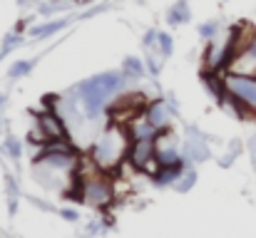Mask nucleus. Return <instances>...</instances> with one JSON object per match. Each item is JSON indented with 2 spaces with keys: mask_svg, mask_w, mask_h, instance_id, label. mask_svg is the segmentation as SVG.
<instances>
[{
  "mask_svg": "<svg viewBox=\"0 0 256 238\" xmlns=\"http://www.w3.org/2000/svg\"><path fill=\"white\" fill-rule=\"evenodd\" d=\"M130 144H132L130 129H127L124 124L110 122V127L94 139L90 159H92L102 171L110 174V171H114V169L122 166V161L127 159V152H130Z\"/></svg>",
  "mask_w": 256,
  "mask_h": 238,
  "instance_id": "nucleus-1",
  "label": "nucleus"
},
{
  "mask_svg": "<svg viewBox=\"0 0 256 238\" xmlns=\"http://www.w3.org/2000/svg\"><path fill=\"white\" fill-rule=\"evenodd\" d=\"M120 87H122V75L120 72H104V75H97V77H90L87 82H82L78 87L82 112L87 117H97L100 112H104L110 97L117 94Z\"/></svg>",
  "mask_w": 256,
  "mask_h": 238,
  "instance_id": "nucleus-2",
  "label": "nucleus"
},
{
  "mask_svg": "<svg viewBox=\"0 0 256 238\" xmlns=\"http://www.w3.org/2000/svg\"><path fill=\"white\" fill-rule=\"evenodd\" d=\"M147 104L150 102H147V97L142 92H130V94H122V97H117L114 102L107 104V117H110V122L127 127L134 117L144 114Z\"/></svg>",
  "mask_w": 256,
  "mask_h": 238,
  "instance_id": "nucleus-3",
  "label": "nucleus"
},
{
  "mask_svg": "<svg viewBox=\"0 0 256 238\" xmlns=\"http://www.w3.org/2000/svg\"><path fill=\"white\" fill-rule=\"evenodd\" d=\"M224 84H226V89H229L236 99H242L256 114V77L254 75L224 72Z\"/></svg>",
  "mask_w": 256,
  "mask_h": 238,
  "instance_id": "nucleus-4",
  "label": "nucleus"
},
{
  "mask_svg": "<svg viewBox=\"0 0 256 238\" xmlns=\"http://www.w3.org/2000/svg\"><path fill=\"white\" fill-rule=\"evenodd\" d=\"M35 127L45 134V139H65L68 137V122L60 117L58 109H45L35 117Z\"/></svg>",
  "mask_w": 256,
  "mask_h": 238,
  "instance_id": "nucleus-5",
  "label": "nucleus"
},
{
  "mask_svg": "<svg viewBox=\"0 0 256 238\" xmlns=\"http://www.w3.org/2000/svg\"><path fill=\"white\" fill-rule=\"evenodd\" d=\"M144 114H147V119H150L157 129H170L172 109H170V104H167L164 99H154V102H150L147 109H144Z\"/></svg>",
  "mask_w": 256,
  "mask_h": 238,
  "instance_id": "nucleus-6",
  "label": "nucleus"
},
{
  "mask_svg": "<svg viewBox=\"0 0 256 238\" xmlns=\"http://www.w3.org/2000/svg\"><path fill=\"white\" fill-rule=\"evenodd\" d=\"M226 72H239V75H254L256 77V37L254 42L242 52V55H236L234 57V62L229 65V70Z\"/></svg>",
  "mask_w": 256,
  "mask_h": 238,
  "instance_id": "nucleus-7",
  "label": "nucleus"
},
{
  "mask_svg": "<svg viewBox=\"0 0 256 238\" xmlns=\"http://www.w3.org/2000/svg\"><path fill=\"white\" fill-rule=\"evenodd\" d=\"M184 157L189 159V161H206L209 159V149H206V144H204V139H194V142H186L184 144Z\"/></svg>",
  "mask_w": 256,
  "mask_h": 238,
  "instance_id": "nucleus-8",
  "label": "nucleus"
},
{
  "mask_svg": "<svg viewBox=\"0 0 256 238\" xmlns=\"http://www.w3.org/2000/svg\"><path fill=\"white\" fill-rule=\"evenodd\" d=\"M68 25V20H52V22H45V25H38L30 30L32 37H48V35H55L58 30H62Z\"/></svg>",
  "mask_w": 256,
  "mask_h": 238,
  "instance_id": "nucleus-9",
  "label": "nucleus"
},
{
  "mask_svg": "<svg viewBox=\"0 0 256 238\" xmlns=\"http://www.w3.org/2000/svg\"><path fill=\"white\" fill-rule=\"evenodd\" d=\"M167 20H170L172 25H182V22L189 20V10H186V2H184V0H179V2L172 7L170 15H167Z\"/></svg>",
  "mask_w": 256,
  "mask_h": 238,
  "instance_id": "nucleus-10",
  "label": "nucleus"
},
{
  "mask_svg": "<svg viewBox=\"0 0 256 238\" xmlns=\"http://www.w3.org/2000/svg\"><path fill=\"white\" fill-rule=\"evenodd\" d=\"M124 75H130V77H142V75H144V65H142L137 57H127V60H124Z\"/></svg>",
  "mask_w": 256,
  "mask_h": 238,
  "instance_id": "nucleus-11",
  "label": "nucleus"
},
{
  "mask_svg": "<svg viewBox=\"0 0 256 238\" xmlns=\"http://www.w3.org/2000/svg\"><path fill=\"white\" fill-rule=\"evenodd\" d=\"M194 179H196V174L186 166V169L182 171V176L176 179V181H179V184H176V191H189V189H192V184H194Z\"/></svg>",
  "mask_w": 256,
  "mask_h": 238,
  "instance_id": "nucleus-12",
  "label": "nucleus"
},
{
  "mask_svg": "<svg viewBox=\"0 0 256 238\" xmlns=\"http://www.w3.org/2000/svg\"><path fill=\"white\" fill-rule=\"evenodd\" d=\"M30 70H32V62H30V60H22V62H18V65L10 67V77H22V75H28Z\"/></svg>",
  "mask_w": 256,
  "mask_h": 238,
  "instance_id": "nucleus-13",
  "label": "nucleus"
},
{
  "mask_svg": "<svg viewBox=\"0 0 256 238\" xmlns=\"http://www.w3.org/2000/svg\"><path fill=\"white\" fill-rule=\"evenodd\" d=\"M157 42H160V50H162V55H164V57H170L172 50H174V47H172V37H170V35H167V32H160Z\"/></svg>",
  "mask_w": 256,
  "mask_h": 238,
  "instance_id": "nucleus-14",
  "label": "nucleus"
},
{
  "mask_svg": "<svg viewBox=\"0 0 256 238\" xmlns=\"http://www.w3.org/2000/svg\"><path fill=\"white\" fill-rule=\"evenodd\" d=\"M5 147H8V152H10L15 159L20 157V144H18V139H12V137H10V139L5 142Z\"/></svg>",
  "mask_w": 256,
  "mask_h": 238,
  "instance_id": "nucleus-15",
  "label": "nucleus"
},
{
  "mask_svg": "<svg viewBox=\"0 0 256 238\" xmlns=\"http://www.w3.org/2000/svg\"><path fill=\"white\" fill-rule=\"evenodd\" d=\"M199 32H202V37H212V35L216 32V25H202Z\"/></svg>",
  "mask_w": 256,
  "mask_h": 238,
  "instance_id": "nucleus-16",
  "label": "nucleus"
},
{
  "mask_svg": "<svg viewBox=\"0 0 256 238\" xmlns=\"http://www.w3.org/2000/svg\"><path fill=\"white\" fill-rule=\"evenodd\" d=\"M15 45H18V35H10V37L5 40V45H2V52H10Z\"/></svg>",
  "mask_w": 256,
  "mask_h": 238,
  "instance_id": "nucleus-17",
  "label": "nucleus"
},
{
  "mask_svg": "<svg viewBox=\"0 0 256 238\" xmlns=\"http://www.w3.org/2000/svg\"><path fill=\"white\" fill-rule=\"evenodd\" d=\"M62 219H68V221H75V219H78V211H72V209H62Z\"/></svg>",
  "mask_w": 256,
  "mask_h": 238,
  "instance_id": "nucleus-18",
  "label": "nucleus"
},
{
  "mask_svg": "<svg viewBox=\"0 0 256 238\" xmlns=\"http://www.w3.org/2000/svg\"><path fill=\"white\" fill-rule=\"evenodd\" d=\"M157 37H160V32H154V30L147 32V35H144V45H152V40H157Z\"/></svg>",
  "mask_w": 256,
  "mask_h": 238,
  "instance_id": "nucleus-19",
  "label": "nucleus"
},
{
  "mask_svg": "<svg viewBox=\"0 0 256 238\" xmlns=\"http://www.w3.org/2000/svg\"><path fill=\"white\" fill-rule=\"evenodd\" d=\"M252 147H254V149H256V137H254V144H252Z\"/></svg>",
  "mask_w": 256,
  "mask_h": 238,
  "instance_id": "nucleus-20",
  "label": "nucleus"
},
{
  "mask_svg": "<svg viewBox=\"0 0 256 238\" xmlns=\"http://www.w3.org/2000/svg\"><path fill=\"white\" fill-rule=\"evenodd\" d=\"M75 2H85V0H75Z\"/></svg>",
  "mask_w": 256,
  "mask_h": 238,
  "instance_id": "nucleus-21",
  "label": "nucleus"
},
{
  "mask_svg": "<svg viewBox=\"0 0 256 238\" xmlns=\"http://www.w3.org/2000/svg\"><path fill=\"white\" fill-rule=\"evenodd\" d=\"M18 2H25V0H18Z\"/></svg>",
  "mask_w": 256,
  "mask_h": 238,
  "instance_id": "nucleus-22",
  "label": "nucleus"
}]
</instances>
